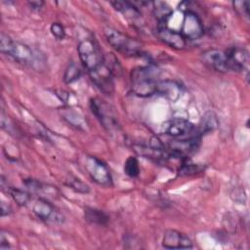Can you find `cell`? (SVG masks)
I'll return each instance as SVG.
<instances>
[{"label":"cell","mask_w":250,"mask_h":250,"mask_svg":"<svg viewBox=\"0 0 250 250\" xmlns=\"http://www.w3.org/2000/svg\"><path fill=\"white\" fill-rule=\"evenodd\" d=\"M7 192L11 195L13 200L20 206H25L30 201V194L22 189L9 187Z\"/></svg>","instance_id":"obj_21"},{"label":"cell","mask_w":250,"mask_h":250,"mask_svg":"<svg viewBox=\"0 0 250 250\" xmlns=\"http://www.w3.org/2000/svg\"><path fill=\"white\" fill-rule=\"evenodd\" d=\"M156 94L166 98L170 102H176L183 94V87L173 80L158 81Z\"/></svg>","instance_id":"obj_15"},{"label":"cell","mask_w":250,"mask_h":250,"mask_svg":"<svg viewBox=\"0 0 250 250\" xmlns=\"http://www.w3.org/2000/svg\"><path fill=\"white\" fill-rule=\"evenodd\" d=\"M201 59L204 64H206L208 67L216 71H219V72L229 71L227 57L224 51H221L218 49L206 50L201 54Z\"/></svg>","instance_id":"obj_14"},{"label":"cell","mask_w":250,"mask_h":250,"mask_svg":"<svg viewBox=\"0 0 250 250\" xmlns=\"http://www.w3.org/2000/svg\"><path fill=\"white\" fill-rule=\"evenodd\" d=\"M110 4L113 6V8L119 12H121L124 17H126L128 20L136 21L140 19L141 17V11L138 9L134 3L129 1H112Z\"/></svg>","instance_id":"obj_17"},{"label":"cell","mask_w":250,"mask_h":250,"mask_svg":"<svg viewBox=\"0 0 250 250\" xmlns=\"http://www.w3.org/2000/svg\"><path fill=\"white\" fill-rule=\"evenodd\" d=\"M89 104L92 113L97 117L104 128H105L107 131H111L118 127L116 114L109 104L98 98L91 99Z\"/></svg>","instance_id":"obj_5"},{"label":"cell","mask_w":250,"mask_h":250,"mask_svg":"<svg viewBox=\"0 0 250 250\" xmlns=\"http://www.w3.org/2000/svg\"><path fill=\"white\" fill-rule=\"evenodd\" d=\"M11 213V208L9 205H6L5 202H1V216L4 217Z\"/></svg>","instance_id":"obj_29"},{"label":"cell","mask_w":250,"mask_h":250,"mask_svg":"<svg viewBox=\"0 0 250 250\" xmlns=\"http://www.w3.org/2000/svg\"><path fill=\"white\" fill-rule=\"evenodd\" d=\"M152 5H153V15L158 21L157 25H166L173 14L172 9L165 2L156 1V2H152Z\"/></svg>","instance_id":"obj_18"},{"label":"cell","mask_w":250,"mask_h":250,"mask_svg":"<svg viewBox=\"0 0 250 250\" xmlns=\"http://www.w3.org/2000/svg\"><path fill=\"white\" fill-rule=\"evenodd\" d=\"M84 214H85V219L88 222H90L92 224H96V225L104 226L107 224V222L109 220L108 216L104 211L96 209V208L87 207V208H85Z\"/></svg>","instance_id":"obj_19"},{"label":"cell","mask_w":250,"mask_h":250,"mask_svg":"<svg viewBox=\"0 0 250 250\" xmlns=\"http://www.w3.org/2000/svg\"><path fill=\"white\" fill-rule=\"evenodd\" d=\"M0 51L13 58L16 62L32 66L33 68H37L36 65L41 62L38 53H35L25 44L14 41L3 32L0 34Z\"/></svg>","instance_id":"obj_2"},{"label":"cell","mask_w":250,"mask_h":250,"mask_svg":"<svg viewBox=\"0 0 250 250\" xmlns=\"http://www.w3.org/2000/svg\"><path fill=\"white\" fill-rule=\"evenodd\" d=\"M229 70L236 72H246L248 76V63H249V55L246 49L242 47L233 46L225 51Z\"/></svg>","instance_id":"obj_10"},{"label":"cell","mask_w":250,"mask_h":250,"mask_svg":"<svg viewBox=\"0 0 250 250\" xmlns=\"http://www.w3.org/2000/svg\"><path fill=\"white\" fill-rule=\"evenodd\" d=\"M50 30L53 36L58 40H62L65 37L64 27L60 22H53L50 26Z\"/></svg>","instance_id":"obj_26"},{"label":"cell","mask_w":250,"mask_h":250,"mask_svg":"<svg viewBox=\"0 0 250 250\" xmlns=\"http://www.w3.org/2000/svg\"><path fill=\"white\" fill-rule=\"evenodd\" d=\"M66 185L71 188L73 190H75L76 192H80V193H87L89 192L90 188L89 187L83 183L80 179H77L75 177H72L70 178L69 180H67V183Z\"/></svg>","instance_id":"obj_24"},{"label":"cell","mask_w":250,"mask_h":250,"mask_svg":"<svg viewBox=\"0 0 250 250\" xmlns=\"http://www.w3.org/2000/svg\"><path fill=\"white\" fill-rule=\"evenodd\" d=\"M162 246L166 249H188L192 247V241L179 230L167 229L162 238Z\"/></svg>","instance_id":"obj_12"},{"label":"cell","mask_w":250,"mask_h":250,"mask_svg":"<svg viewBox=\"0 0 250 250\" xmlns=\"http://www.w3.org/2000/svg\"><path fill=\"white\" fill-rule=\"evenodd\" d=\"M77 51L80 61L88 72L104 63V57L97 42L91 38L81 40L77 46Z\"/></svg>","instance_id":"obj_4"},{"label":"cell","mask_w":250,"mask_h":250,"mask_svg":"<svg viewBox=\"0 0 250 250\" xmlns=\"http://www.w3.org/2000/svg\"><path fill=\"white\" fill-rule=\"evenodd\" d=\"M81 76V70L79 68V66L75 63V62H70L67 67L65 68L64 74H63V81L66 84L72 83L74 81H76L77 79H79Z\"/></svg>","instance_id":"obj_22"},{"label":"cell","mask_w":250,"mask_h":250,"mask_svg":"<svg viewBox=\"0 0 250 250\" xmlns=\"http://www.w3.org/2000/svg\"><path fill=\"white\" fill-rule=\"evenodd\" d=\"M85 168L90 178L98 185L110 187L112 178L107 165L96 156H88L85 162Z\"/></svg>","instance_id":"obj_6"},{"label":"cell","mask_w":250,"mask_h":250,"mask_svg":"<svg viewBox=\"0 0 250 250\" xmlns=\"http://www.w3.org/2000/svg\"><path fill=\"white\" fill-rule=\"evenodd\" d=\"M124 172L131 178H137L140 174L139 161L136 157L130 156L126 159L124 163Z\"/></svg>","instance_id":"obj_23"},{"label":"cell","mask_w":250,"mask_h":250,"mask_svg":"<svg viewBox=\"0 0 250 250\" xmlns=\"http://www.w3.org/2000/svg\"><path fill=\"white\" fill-rule=\"evenodd\" d=\"M231 196L233 197V199L239 203H243L245 201V193H244V190L243 188H238V189H235L233 191V193L231 194Z\"/></svg>","instance_id":"obj_27"},{"label":"cell","mask_w":250,"mask_h":250,"mask_svg":"<svg viewBox=\"0 0 250 250\" xmlns=\"http://www.w3.org/2000/svg\"><path fill=\"white\" fill-rule=\"evenodd\" d=\"M235 12L245 19L249 18V2L248 1H234L232 2Z\"/></svg>","instance_id":"obj_25"},{"label":"cell","mask_w":250,"mask_h":250,"mask_svg":"<svg viewBox=\"0 0 250 250\" xmlns=\"http://www.w3.org/2000/svg\"><path fill=\"white\" fill-rule=\"evenodd\" d=\"M179 31L188 40H195L203 35L204 27L200 17L191 10H186Z\"/></svg>","instance_id":"obj_7"},{"label":"cell","mask_w":250,"mask_h":250,"mask_svg":"<svg viewBox=\"0 0 250 250\" xmlns=\"http://www.w3.org/2000/svg\"><path fill=\"white\" fill-rule=\"evenodd\" d=\"M156 33L162 42L174 49H184L187 45V40L177 29L166 25H157Z\"/></svg>","instance_id":"obj_13"},{"label":"cell","mask_w":250,"mask_h":250,"mask_svg":"<svg viewBox=\"0 0 250 250\" xmlns=\"http://www.w3.org/2000/svg\"><path fill=\"white\" fill-rule=\"evenodd\" d=\"M62 116L72 126L81 129L82 126L85 125V121L83 117L75 110L71 108H63L62 110Z\"/></svg>","instance_id":"obj_20"},{"label":"cell","mask_w":250,"mask_h":250,"mask_svg":"<svg viewBox=\"0 0 250 250\" xmlns=\"http://www.w3.org/2000/svg\"><path fill=\"white\" fill-rule=\"evenodd\" d=\"M194 125L185 118H173L163 124V131L165 134L174 137L182 138L186 136L194 135Z\"/></svg>","instance_id":"obj_11"},{"label":"cell","mask_w":250,"mask_h":250,"mask_svg":"<svg viewBox=\"0 0 250 250\" xmlns=\"http://www.w3.org/2000/svg\"><path fill=\"white\" fill-rule=\"evenodd\" d=\"M218 126H219V120L216 113L213 111H206L202 115L198 123V126L195 127L194 132L197 136L202 137L203 135L213 132Z\"/></svg>","instance_id":"obj_16"},{"label":"cell","mask_w":250,"mask_h":250,"mask_svg":"<svg viewBox=\"0 0 250 250\" xmlns=\"http://www.w3.org/2000/svg\"><path fill=\"white\" fill-rule=\"evenodd\" d=\"M28 5L32 10H40L42 8V6L44 5V2L43 1H31V2H28Z\"/></svg>","instance_id":"obj_28"},{"label":"cell","mask_w":250,"mask_h":250,"mask_svg":"<svg viewBox=\"0 0 250 250\" xmlns=\"http://www.w3.org/2000/svg\"><path fill=\"white\" fill-rule=\"evenodd\" d=\"M32 212L45 223L61 225L64 222V216L52 203L42 197L33 202Z\"/></svg>","instance_id":"obj_8"},{"label":"cell","mask_w":250,"mask_h":250,"mask_svg":"<svg viewBox=\"0 0 250 250\" xmlns=\"http://www.w3.org/2000/svg\"><path fill=\"white\" fill-rule=\"evenodd\" d=\"M92 82L96 87L104 94H111L114 91V82H113V72L112 70L104 63L101 64L96 69L89 72Z\"/></svg>","instance_id":"obj_9"},{"label":"cell","mask_w":250,"mask_h":250,"mask_svg":"<svg viewBox=\"0 0 250 250\" xmlns=\"http://www.w3.org/2000/svg\"><path fill=\"white\" fill-rule=\"evenodd\" d=\"M104 35L107 42L119 53L126 56H139L142 54V44L135 38L110 27L104 29Z\"/></svg>","instance_id":"obj_3"},{"label":"cell","mask_w":250,"mask_h":250,"mask_svg":"<svg viewBox=\"0 0 250 250\" xmlns=\"http://www.w3.org/2000/svg\"><path fill=\"white\" fill-rule=\"evenodd\" d=\"M160 70L154 65L140 66L131 71L132 91L139 97H150L156 94Z\"/></svg>","instance_id":"obj_1"}]
</instances>
